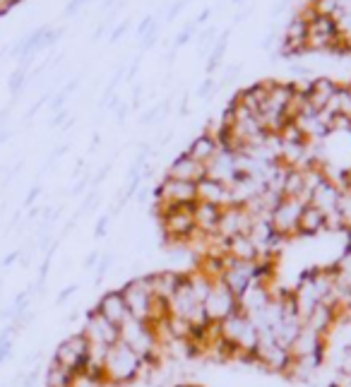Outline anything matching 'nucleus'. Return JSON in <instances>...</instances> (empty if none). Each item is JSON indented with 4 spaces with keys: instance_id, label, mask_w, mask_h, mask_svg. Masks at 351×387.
I'll use <instances>...</instances> for the list:
<instances>
[{
    "instance_id": "nucleus-1",
    "label": "nucleus",
    "mask_w": 351,
    "mask_h": 387,
    "mask_svg": "<svg viewBox=\"0 0 351 387\" xmlns=\"http://www.w3.org/2000/svg\"><path fill=\"white\" fill-rule=\"evenodd\" d=\"M159 227L166 243L171 246H186V241L190 239L195 229V205H176L169 207L159 217Z\"/></svg>"
},
{
    "instance_id": "nucleus-2",
    "label": "nucleus",
    "mask_w": 351,
    "mask_h": 387,
    "mask_svg": "<svg viewBox=\"0 0 351 387\" xmlns=\"http://www.w3.org/2000/svg\"><path fill=\"white\" fill-rule=\"evenodd\" d=\"M138 368H140V356L130 347L123 344L121 339L108 349L106 364H104L106 383L123 385L130 383V380H138Z\"/></svg>"
},
{
    "instance_id": "nucleus-3",
    "label": "nucleus",
    "mask_w": 351,
    "mask_h": 387,
    "mask_svg": "<svg viewBox=\"0 0 351 387\" xmlns=\"http://www.w3.org/2000/svg\"><path fill=\"white\" fill-rule=\"evenodd\" d=\"M121 342L126 347H130L135 354L143 359V356H152L154 359V349H157V337H154V329L150 327V322L138 320V317H128L126 322L118 327Z\"/></svg>"
},
{
    "instance_id": "nucleus-4",
    "label": "nucleus",
    "mask_w": 351,
    "mask_h": 387,
    "mask_svg": "<svg viewBox=\"0 0 351 387\" xmlns=\"http://www.w3.org/2000/svg\"><path fill=\"white\" fill-rule=\"evenodd\" d=\"M87 347H89V342L84 339L82 332L67 337V339L60 342L58 349H55L53 364H58L60 368L70 371L72 376H79L84 368V361H87Z\"/></svg>"
},
{
    "instance_id": "nucleus-5",
    "label": "nucleus",
    "mask_w": 351,
    "mask_h": 387,
    "mask_svg": "<svg viewBox=\"0 0 351 387\" xmlns=\"http://www.w3.org/2000/svg\"><path fill=\"white\" fill-rule=\"evenodd\" d=\"M123 298H126V305L130 310L133 317L138 320H150V310H152V301H154V293H152V286H150V279L145 277H138L133 282H128L126 286L121 289Z\"/></svg>"
},
{
    "instance_id": "nucleus-6",
    "label": "nucleus",
    "mask_w": 351,
    "mask_h": 387,
    "mask_svg": "<svg viewBox=\"0 0 351 387\" xmlns=\"http://www.w3.org/2000/svg\"><path fill=\"white\" fill-rule=\"evenodd\" d=\"M205 315L209 322H221L238 310V296H233L224 282H214L205 298Z\"/></svg>"
},
{
    "instance_id": "nucleus-7",
    "label": "nucleus",
    "mask_w": 351,
    "mask_h": 387,
    "mask_svg": "<svg viewBox=\"0 0 351 387\" xmlns=\"http://www.w3.org/2000/svg\"><path fill=\"white\" fill-rule=\"evenodd\" d=\"M303 202H299L296 197H284L277 209L272 212V229L274 234L284 236H299V222H301V214H303Z\"/></svg>"
},
{
    "instance_id": "nucleus-8",
    "label": "nucleus",
    "mask_w": 351,
    "mask_h": 387,
    "mask_svg": "<svg viewBox=\"0 0 351 387\" xmlns=\"http://www.w3.org/2000/svg\"><path fill=\"white\" fill-rule=\"evenodd\" d=\"M252 227V214L245 207H238V205H231V207L221 209V219H219V229L217 234L224 236V239H233V236H248Z\"/></svg>"
},
{
    "instance_id": "nucleus-9",
    "label": "nucleus",
    "mask_w": 351,
    "mask_h": 387,
    "mask_svg": "<svg viewBox=\"0 0 351 387\" xmlns=\"http://www.w3.org/2000/svg\"><path fill=\"white\" fill-rule=\"evenodd\" d=\"M82 334L89 344H106V347H113L116 342L121 339L118 334V327L113 322H108L106 317L101 313H89L87 320H84V327H82Z\"/></svg>"
},
{
    "instance_id": "nucleus-10",
    "label": "nucleus",
    "mask_w": 351,
    "mask_h": 387,
    "mask_svg": "<svg viewBox=\"0 0 351 387\" xmlns=\"http://www.w3.org/2000/svg\"><path fill=\"white\" fill-rule=\"evenodd\" d=\"M166 176L176 178V180H188V183H200V180L207 176V168H205V164H200V161H195L193 157H188V154L183 152L181 157H176L171 161Z\"/></svg>"
},
{
    "instance_id": "nucleus-11",
    "label": "nucleus",
    "mask_w": 351,
    "mask_h": 387,
    "mask_svg": "<svg viewBox=\"0 0 351 387\" xmlns=\"http://www.w3.org/2000/svg\"><path fill=\"white\" fill-rule=\"evenodd\" d=\"M96 313H101L108 322H113L116 327H121L123 322L130 317V310L126 305V298H123L121 291H108L101 296L99 305H96Z\"/></svg>"
},
{
    "instance_id": "nucleus-12",
    "label": "nucleus",
    "mask_w": 351,
    "mask_h": 387,
    "mask_svg": "<svg viewBox=\"0 0 351 387\" xmlns=\"http://www.w3.org/2000/svg\"><path fill=\"white\" fill-rule=\"evenodd\" d=\"M198 202H212V205H219V207H231V188L221 180H214V178H202L198 185Z\"/></svg>"
},
{
    "instance_id": "nucleus-13",
    "label": "nucleus",
    "mask_w": 351,
    "mask_h": 387,
    "mask_svg": "<svg viewBox=\"0 0 351 387\" xmlns=\"http://www.w3.org/2000/svg\"><path fill=\"white\" fill-rule=\"evenodd\" d=\"M342 197V190L337 183H332L330 178H325L323 183H318L316 188L311 192V205L313 207H318L323 214H330V212L337 209V202H340Z\"/></svg>"
},
{
    "instance_id": "nucleus-14",
    "label": "nucleus",
    "mask_w": 351,
    "mask_h": 387,
    "mask_svg": "<svg viewBox=\"0 0 351 387\" xmlns=\"http://www.w3.org/2000/svg\"><path fill=\"white\" fill-rule=\"evenodd\" d=\"M323 347H325V337L313 332V329L303 327L296 337V342L289 349L291 359H306V356H323Z\"/></svg>"
},
{
    "instance_id": "nucleus-15",
    "label": "nucleus",
    "mask_w": 351,
    "mask_h": 387,
    "mask_svg": "<svg viewBox=\"0 0 351 387\" xmlns=\"http://www.w3.org/2000/svg\"><path fill=\"white\" fill-rule=\"evenodd\" d=\"M147 279H150V286H152L154 296L169 301V298L178 291V286L183 284L186 274H181V272H157V274H147Z\"/></svg>"
},
{
    "instance_id": "nucleus-16",
    "label": "nucleus",
    "mask_w": 351,
    "mask_h": 387,
    "mask_svg": "<svg viewBox=\"0 0 351 387\" xmlns=\"http://www.w3.org/2000/svg\"><path fill=\"white\" fill-rule=\"evenodd\" d=\"M221 209L224 207L212 202H195V227H198V231H202V234H217Z\"/></svg>"
},
{
    "instance_id": "nucleus-17",
    "label": "nucleus",
    "mask_w": 351,
    "mask_h": 387,
    "mask_svg": "<svg viewBox=\"0 0 351 387\" xmlns=\"http://www.w3.org/2000/svg\"><path fill=\"white\" fill-rule=\"evenodd\" d=\"M340 89V85L335 82V80L330 77H318L311 82V92H308V102H311L313 109L323 111L325 106H328V102L332 97H335V92Z\"/></svg>"
},
{
    "instance_id": "nucleus-18",
    "label": "nucleus",
    "mask_w": 351,
    "mask_h": 387,
    "mask_svg": "<svg viewBox=\"0 0 351 387\" xmlns=\"http://www.w3.org/2000/svg\"><path fill=\"white\" fill-rule=\"evenodd\" d=\"M217 152H219V142L212 140V137L205 135V133H202L200 137H195L186 149L188 157H193L195 161H200V164H209V161L217 157Z\"/></svg>"
},
{
    "instance_id": "nucleus-19",
    "label": "nucleus",
    "mask_w": 351,
    "mask_h": 387,
    "mask_svg": "<svg viewBox=\"0 0 351 387\" xmlns=\"http://www.w3.org/2000/svg\"><path fill=\"white\" fill-rule=\"evenodd\" d=\"M335 322H337V310H335V308H330V305H325V303H320L318 308L306 317L303 327L313 329V332H318V334H323V337H325V332H328V329H330Z\"/></svg>"
},
{
    "instance_id": "nucleus-20",
    "label": "nucleus",
    "mask_w": 351,
    "mask_h": 387,
    "mask_svg": "<svg viewBox=\"0 0 351 387\" xmlns=\"http://www.w3.org/2000/svg\"><path fill=\"white\" fill-rule=\"evenodd\" d=\"M320 231H325V214L313 205H306L303 214H301L299 222V234L301 236H316Z\"/></svg>"
},
{
    "instance_id": "nucleus-21",
    "label": "nucleus",
    "mask_w": 351,
    "mask_h": 387,
    "mask_svg": "<svg viewBox=\"0 0 351 387\" xmlns=\"http://www.w3.org/2000/svg\"><path fill=\"white\" fill-rule=\"evenodd\" d=\"M229 255L243 262H255L257 260V246L250 236H233L229 241Z\"/></svg>"
},
{
    "instance_id": "nucleus-22",
    "label": "nucleus",
    "mask_w": 351,
    "mask_h": 387,
    "mask_svg": "<svg viewBox=\"0 0 351 387\" xmlns=\"http://www.w3.org/2000/svg\"><path fill=\"white\" fill-rule=\"evenodd\" d=\"M75 378L70 371L60 368L58 364H51V368L46 371V387H72L75 385Z\"/></svg>"
},
{
    "instance_id": "nucleus-23",
    "label": "nucleus",
    "mask_w": 351,
    "mask_h": 387,
    "mask_svg": "<svg viewBox=\"0 0 351 387\" xmlns=\"http://www.w3.org/2000/svg\"><path fill=\"white\" fill-rule=\"evenodd\" d=\"M226 43H229V32H221L217 36V41H214L212 51H209V58H207V72H212L214 67H219L221 58H224L226 53Z\"/></svg>"
},
{
    "instance_id": "nucleus-24",
    "label": "nucleus",
    "mask_w": 351,
    "mask_h": 387,
    "mask_svg": "<svg viewBox=\"0 0 351 387\" xmlns=\"http://www.w3.org/2000/svg\"><path fill=\"white\" fill-rule=\"evenodd\" d=\"M24 80H27V67H17L15 72H12V77H10V92H12V97H17L22 92V87H24Z\"/></svg>"
},
{
    "instance_id": "nucleus-25",
    "label": "nucleus",
    "mask_w": 351,
    "mask_h": 387,
    "mask_svg": "<svg viewBox=\"0 0 351 387\" xmlns=\"http://www.w3.org/2000/svg\"><path fill=\"white\" fill-rule=\"evenodd\" d=\"M219 89H221V85L214 82L212 77H207L205 82L200 85V89H198V97H200V99H207V102H209V99H212L214 94H217Z\"/></svg>"
},
{
    "instance_id": "nucleus-26",
    "label": "nucleus",
    "mask_w": 351,
    "mask_h": 387,
    "mask_svg": "<svg viewBox=\"0 0 351 387\" xmlns=\"http://www.w3.org/2000/svg\"><path fill=\"white\" fill-rule=\"evenodd\" d=\"M111 265H113V255H111V253L101 255V258H99V265H96V282H101L104 274H106V272L111 270Z\"/></svg>"
},
{
    "instance_id": "nucleus-27",
    "label": "nucleus",
    "mask_w": 351,
    "mask_h": 387,
    "mask_svg": "<svg viewBox=\"0 0 351 387\" xmlns=\"http://www.w3.org/2000/svg\"><path fill=\"white\" fill-rule=\"evenodd\" d=\"M195 32H198V24H195V22H190L188 27L183 29L181 34L176 36V48H178V46H186V43H188L190 39H193V34H195Z\"/></svg>"
},
{
    "instance_id": "nucleus-28",
    "label": "nucleus",
    "mask_w": 351,
    "mask_h": 387,
    "mask_svg": "<svg viewBox=\"0 0 351 387\" xmlns=\"http://www.w3.org/2000/svg\"><path fill=\"white\" fill-rule=\"evenodd\" d=\"M154 27H157V20H154L152 15H150V17H145V20L140 22V27H138V36L143 39V36H145V34H150Z\"/></svg>"
},
{
    "instance_id": "nucleus-29",
    "label": "nucleus",
    "mask_w": 351,
    "mask_h": 387,
    "mask_svg": "<svg viewBox=\"0 0 351 387\" xmlns=\"http://www.w3.org/2000/svg\"><path fill=\"white\" fill-rule=\"evenodd\" d=\"M238 75H241V65H233V67H229V70H226V75H224V80H221V87H224V85H231V82H236Z\"/></svg>"
},
{
    "instance_id": "nucleus-30",
    "label": "nucleus",
    "mask_w": 351,
    "mask_h": 387,
    "mask_svg": "<svg viewBox=\"0 0 351 387\" xmlns=\"http://www.w3.org/2000/svg\"><path fill=\"white\" fill-rule=\"evenodd\" d=\"M94 205H96V192H89V195L84 197L82 207H79V214H87V212L94 209Z\"/></svg>"
},
{
    "instance_id": "nucleus-31",
    "label": "nucleus",
    "mask_w": 351,
    "mask_h": 387,
    "mask_svg": "<svg viewBox=\"0 0 351 387\" xmlns=\"http://www.w3.org/2000/svg\"><path fill=\"white\" fill-rule=\"evenodd\" d=\"M157 34H159V32H157V27H154L150 34H145L143 39H140V41H143V43H140V46H143V51H147V48H152V46H154V41H157Z\"/></svg>"
},
{
    "instance_id": "nucleus-32",
    "label": "nucleus",
    "mask_w": 351,
    "mask_h": 387,
    "mask_svg": "<svg viewBox=\"0 0 351 387\" xmlns=\"http://www.w3.org/2000/svg\"><path fill=\"white\" fill-rule=\"evenodd\" d=\"M186 3H188V0H178V3H174V5H171V8H169V12H166V20H174V17L178 15V12H181L183 8H186Z\"/></svg>"
},
{
    "instance_id": "nucleus-33",
    "label": "nucleus",
    "mask_w": 351,
    "mask_h": 387,
    "mask_svg": "<svg viewBox=\"0 0 351 387\" xmlns=\"http://www.w3.org/2000/svg\"><path fill=\"white\" fill-rule=\"evenodd\" d=\"M108 217H101L99 224H96V229H94V234H96V239H104L106 236V231H108Z\"/></svg>"
},
{
    "instance_id": "nucleus-34",
    "label": "nucleus",
    "mask_w": 351,
    "mask_h": 387,
    "mask_svg": "<svg viewBox=\"0 0 351 387\" xmlns=\"http://www.w3.org/2000/svg\"><path fill=\"white\" fill-rule=\"evenodd\" d=\"M128 27H130V22H121V24H118V27H116V29H113V32H111V41H118V39H121V36H123V34H126V32H128Z\"/></svg>"
},
{
    "instance_id": "nucleus-35",
    "label": "nucleus",
    "mask_w": 351,
    "mask_h": 387,
    "mask_svg": "<svg viewBox=\"0 0 351 387\" xmlns=\"http://www.w3.org/2000/svg\"><path fill=\"white\" fill-rule=\"evenodd\" d=\"M277 39H279V36H277V32H269L267 36H264V39H262V48H264V51H269V48H272L274 43H277Z\"/></svg>"
},
{
    "instance_id": "nucleus-36",
    "label": "nucleus",
    "mask_w": 351,
    "mask_h": 387,
    "mask_svg": "<svg viewBox=\"0 0 351 387\" xmlns=\"http://www.w3.org/2000/svg\"><path fill=\"white\" fill-rule=\"evenodd\" d=\"M65 123H67V114H65V111H58V114L53 116V123H51V126H53V128H58V126H65Z\"/></svg>"
},
{
    "instance_id": "nucleus-37",
    "label": "nucleus",
    "mask_w": 351,
    "mask_h": 387,
    "mask_svg": "<svg viewBox=\"0 0 351 387\" xmlns=\"http://www.w3.org/2000/svg\"><path fill=\"white\" fill-rule=\"evenodd\" d=\"M291 72L299 75V77H311V67H303V65H291Z\"/></svg>"
},
{
    "instance_id": "nucleus-38",
    "label": "nucleus",
    "mask_w": 351,
    "mask_h": 387,
    "mask_svg": "<svg viewBox=\"0 0 351 387\" xmlns=\"http://www.w3.org/2000/svg\"><path fill=\"white\" fill-rule=\"evenodd\" d=\"M63 104H65V94H63V92H60V94H58V97H55V99H53V104H51V109L55 111V114H58V111H60V109H63Z\"/></svg>"
},
{
    "instance_id": "nucleus-39",
    "label": "nucleus",
    "mask_w": 351,
    "mask_h": 387,
    "mask_svg": "<svg viewBox=\"0 0 351 387\" xmlns=\"http://www.w3.org/2000/svg\"><path fill=\"white\" fill-rule=\"evenodd\" d=\"M75 289H77V286H67V289H65V291H63V293H60V296H58V303L67 301V298H70V293H75Z\"/></svg>"
},
{
    "instance_id": "nucleus-40",
    "label": "nucleus",
    "mask_w": 351,
    "mask_h": 387,
    "mask_svg": "<svg viewBox=\"0 0 351 387\" xmlns=\"http://www.w3.org/2000/svg\"><path fill=\"white\" fill-rule=\"evenodd\" d=\"M209 15H212V10H209V8H207V10H202V12H200V17L195 20V24H198V27H200V24H205V22L209 20Z\"/></svg>"
},
{
    "instance_id": "nucleus-41",
    "label": "nucleus",
    "mask_w": 351,
    "mask_h": 387,
    "mask_svg": "<svg viewBox=\"0 0 351 387\" xmlns=\"http://www.w3.org/2000/svg\"><path fill=\"white\" fill-rule=\"evenodd\" d=\"M39 192H41V188H39V185H34V188L29 190V195H27V205H32L34 200H36V195H39Z\"/></svg>"
},
{
    "instance_id": "nucleus-42",
    "label": "nucleus",
    "mask_w": 351,
    "mask_h": 387,
    "mask_svg": "<svg viewBox=\"0 0 351 387\" xmlns=\"http://www.w3.org/2000/svg\"><path fill=\"white\" fill-rule=\"evenodd\" d=\"M116 116H118V123H123L126 121V116H128V106H118V111H116Z\"/></svg>"
},
{
    "instance_id": "nucleus-43",
    "label": "nucleus",
    "mask_w": 351,
    "mask_h": 387,
    "mask_svg": "<svg viewBox=\"0 0 351 387\" xmlns=\"http://www.w3.org/2000/svg\"><path fill=\"white\" fill-rule=\"evenodd\" d=\"M96 262H99V253H89V258H87V262H84V265H87V267H94Z\"/></svg>"
},
{
    "instance_id": "nucleus-44",
    "label": "nucleus",
    "mask_w": 351,
    "mask_h": 387,
    "mask_svg": "<svg viewBox=\"0 0 351 387\" xmlns=\"http://www.w3.org/2000/svg\"><path fill=\"white\" fill-rule=\"evenodd\" d=\"M17 258H20V253H12V255H8V258H5V262H3V265L8 267V265H12V262H15Z\"/></svg>"
},
{
    "instance_id": "nucleus-45",
    "label": "nucleus",
    "mask_w": 351,
    "mask_h": 387,
    "mask_svg": "<svg viewBox=\"0 0 351 387\" xmlns=\"http://www.w3.org/2000/svg\"><path fill=\"white\" fill-rule=\"evenodd\" d=\"M233 3H241V0H233Z\"/></svg>"
}]
</instances>
